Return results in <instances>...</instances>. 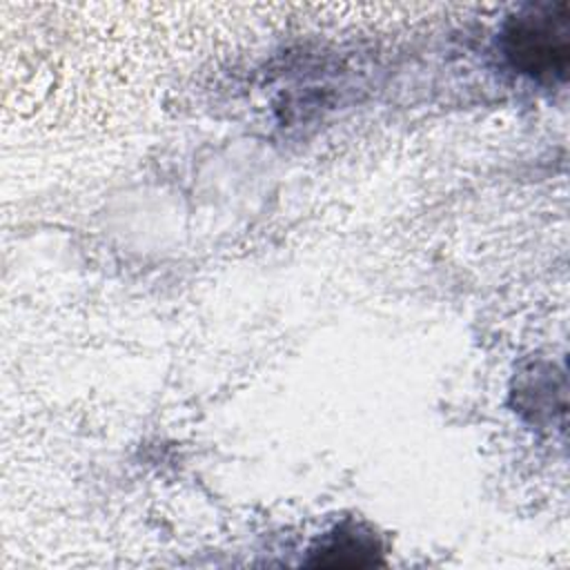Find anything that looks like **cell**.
Masks as SVG:
<instances>
[{"label": "cell", "mask_w": 570, "mask_h": 570, "mask_svg": "<svg viewBox=\"0 0 570 570\" xmlns=\"http://www.w3.org/2000/svg\"><path fill=\"white\" fill-rule=\"evenodd\" d=\"M505 56L539 80H563L570 62V4L543 2L514 16L503 33Z\"/></svg>", "instance_id": "1"}, {"label": "cell", "mask_w": 570, "mask_h": 570, "mask_svg": "<svg viewBox=\"0 0 570 570\" xmlns=\"http://www.w3.org/2000/svg\"><path fill=\"white\" fill-rule=\"evenodd\" d=\"M321 566H367L374 563V543L358 532H338L321 550Z\"/></svg>", "instance_id": "2"}]
</instances>
